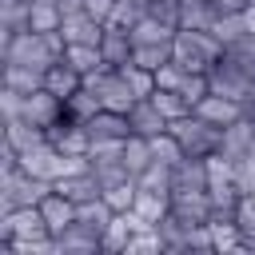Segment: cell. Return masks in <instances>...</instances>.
Instances as JSON below:
<instances>
[{"mask_svg":"<svg viewBox=\"0 0 255 255\" xmlns=\"http://www.w3.org/2000/svg\"><path fill=\"white\" fill-rule=\"evenodd\" d=\"M151 155H155L159 163L175 167V163H179V159H183L187 151H183V143H179V139H175L171 131H163V135H155V139H151Z\"/></svg>","mask_w":255,"mask_h":255,"instance_id":"cell-34","label":"cell"},{"mask_svg":"<svg viewBox=\"0 0 255 255\" xmlns=\"http://www.w3.org/2000/svg\"><path fill=\"white\" fill-rule=\"evenodd\" d=\"M120 72H124V80L131 84L135 100H147V96L155 92V72H147V68H139V64H124Z\"/></svg>","mask_w":255,"mask_h":255,"instance_id":"cell-33","label":"cell"},{"mask_svg":"<svg viewBox=\"0 0 255 255\" xmlns=\"http://www.w3.org/2000/svg\"><path fill=\"white\" fill-rule=\"evenodd\" d=\"M4 143H8L16 155H24V151L48 143V131L36 128V124H28V120H4Z\"/></svg>","mask_w":255,"mask_h":255,"instance_id":"cell-14","label":"cell"},{"mask_svg":"<svg viewBox=\"0 0 255 255\" xmlns=\"http://www.w3.org/2000/svg\"><path fill=\"white\" fill-rule=\"evenodd\" d=\"M56 191H64L68 199H76V203H88V199H100L104 195V183L96 179V171L92 167H84V171H72V175H64L60 183H52Z\"/></svg>","mask_w":255,"mask_h":255,"instance_id":"cell-15","label":"cell"},{"mask_svg":"<svg viewBox=\"0 0 255 255\" xmlns=\"http://www.w3.org/2000/svg\"><path fill=\"white\" fill-rule=\"evenodd\" d=\"M4 88H16V92H40L44 88V72L36 68H24V64H4Z\"/></svg>","mask_w":255,"mask_h":255,"instance_id":"cell-25","label":"cell"},{"mask_svg":"<svg viewBox=\"0 0 255 255\" xmlns=\"http://www.w3.org/2000/svg\"><path fill=\"white\" fill-rule=\"evenodd\" d=\"M215 16H219V12L211 8V0H179V28H187V32L211 28Z\"/></svg>","mask_w":255,"mask_h":255,"instance_id":"cell-24","label":"cell"},{"mask_svg":"<svg viewBox=\"0 0 255 255\" xmlns=\"http://www.w3.org/2000/svg\"><path fill=\"white\" fill-rule=\"evenodd\" d=\"M68 116V104L60 100V96H52L48 88H40V92H28L24 96V108H20V120H28V124H36V128H52V124H60Z\"/></svg>","mask_w":255,"mask_h":255,"instance_id":"cell-4","label":"cell"},{"mask_svg":"<svg viewBox=\"0 0 255 255\" xmlns=\"http://www.w3.org/2000/svg\"><path fill=\"white\" fill-rule=\"evenodd\" d=\"M131 215H135L139 227H159V223L171 215V191L139 187V191H135V203H131Z\"/></svg>","mask_w":255,"mask_h":255,"instance_id":"cell-6","label":"cell"},{"mask_svg":"<svg viewBox=\"0 0 255 255\" xmlns=\"http://www.w3.org/2000/svg\"><path fill=\"white\" fill-rule=\"evenodd\" d=\"M219 151L227 159H243L255 151V120H235L231 128H223V139H219Z\"/></svg>","mask_w":255,"mask_h":255,"instance_id":"cell-11","label":"cell"},{"mask_svg":"<svg viewBox=\"0 0 255 255\" xmlns=\"http://www.w3.org/2000/svg\"><path fill=\"white\" fill-rule=\"evenodd\" d=\"M28 28V0H0V40H8L12 32Z\"/></svg>","mask_w":255,"mask_h":255,"instance_id":"cell-28","label":"cell"},{"mask_svg":"<svg viewBox=\"0 0 255 255\" xmlns=\"http://www.w3.org/2000/svg\"><path fill=\"white\" fill-rule=\"evenodd\" d=\"M191 112H195V116H203V120H207V124H215V128H231L235 120H243V104H239V100H231V96H219V92H207Z\"/></svg>","mask_w":255,"mask_h":255,"instance_id":"cell-8","label":"cell"},{"mask_svg":"<svg viewBox=\"0 0 255 255\" xmlns=\"http://www.w3.org/2000/svg\"><path fill=\"white\" fill-rule=\"evenodd\" d=\"M28 28L32 32H60L64 28V12L56 0H32L28 4Z\"/></svg>","mask_w":255,"mask_h":255,"instance_id":"cell-22","label":"cell"},{"mask_svg":"<svg viewBox=\"0 0 255 255\" xmlns=\"http://www.w3.org/2000/svg\"><path fill=\"white\" fill-rule=\"evenodd\" d=\"M147 16H155V20L171 24V28H179V0H147Z\"/></svg>","mask_w":255,"mask_h":255,"instance_id":"cell-36","label":"cell"},{"mask_svg":"<svg viewBox=\"0 0 255 255\" xmlns=\"http://www.w3.org/2000/svg\"><path fill=\"white\" fill-rule=\"evenodd\" d=\"M96 251H104L100 247V235L92 227H84V223H72L56 239V255H96Z\"/></svg>","mask_w":255,"mask_h":255,"instance_id":"cell-18","label":"cell"},{"mask_svg":"<svg viewBox=\"0 0 255 255\" xmlns=\"http://www.w3.org/2000/svg\"><path fill=\"white\" fill-rule=\"evenodd\" d=\"M235 227L247 239V251H255V195H239L235 203Z\"/></svg>","mask_w":255,"mask_h":255,"instance_id":"cell-32","label":"cell"},{"mask_svg":"<svg viewBox=\"0 0 255 255\" xmlns=\"http://www.w3.org/2000/svg\"><path fill=\"white\" fill-rule=\"evenodd\" d=\"M207 227H211V251H247V239L235 227V219H207Z\"/></svg>","mask_w":255,"mask_h":255,"instance_id":"cell-23","label":"cell"},{"mask_svg":"<svg viewBox=\"0 0 255 255\" xmlns=\"http://www.w3.org/2000/svg\"><path fill=\"white\" fill-rule=\"evenodd\" d=\"M84 128H88L92 143H104V139H128V135H131L128 116H124V112H108V108H100L92 120H84Z\"/></svg>","mask_w":255,"mask_h":255,"instance_id":"cell-10","label":"cell"},{"mask_svg":"<svg viewBox=\"0 0 255 255\" xmlns=\"http://www.w3.org/2000/svg\"><path fill=\"white\" fill-rule=\"evenodd\" d=\"M60 36H64V44H100L104 40V24L92 20L88 12H72V16H64Z\"/></svg>","mask_w":255,"mask_h":255,"instance_id":"cell-17","label":"cell"},{"mask_svg":"<svg viewBox=\"0 0 255 255\" xmlns=\"http://www.w3.org/2000/svg\"><path fill=\"white\" fill-rule=\"evenodd\" d=\"M171 215L187 227L211 219V195L207 187H171Z\"/></svg>","mask_w":255,"mask_h":255,"instance_id":"cell-5","label":"cell"},{"mask_svg":"<svg viewBox=\"0 0 255 255\" xmlns=\"http://www.w3.org/2000/svg\"><path fill=\"white\" fill-rule=\"evenodd\" d=\"M163 116H167V124L171 120H183V116H191V104L183 100V92H171V88H155L151 96H147Z\"/></svg>","mask_w":255,"mask_h":255,"instance_id":"cell-26","label":"cell"},{"mask_svg":"<svg viewBox=\"0 0 255 255\" xmlns=\"http://www.w3.org/2000/svg\"><path fill=\"white\" fill-rule=\"evenodd\" d=\"M44 88H48L52 96H60V100L68 104V100H72V96H76V92L84 88V76H80V72H76V68L68 64V60H56V64H52V68L44 72Z\"/></svg>","mask_w":255,"mask_h":255,"instance_id":"cell-13","label":"cell"},{"mask_svg":"<svg viewBox=\"0 0 255 255\" xmlns=\"http://www.w3.org/2000/svg\"><path fill=\"white\" fill-rule=\"evenodd\" d=\"M151 159H155V155H151V139H147V135H128V139H124V167H128V175L139 179V175L151 167Z\"/></svg>","mask_w":255,"mask_h":255,"instance_id":"cell-21","label":"cell"},{"mask_svg":"<svg viewBox=\"0 0 255 255\" xmlns=\"http://www.w3.org/2000/svg\"><path fill=\"white\" fill-rule=\"evenodd\" d=\"M135 191H139V179H120V183L104 187V199H108V207H112V211H131Z\"/></svg>","mask_w":255,"mask_h":255,"instance_id":"cell-30","label":"cell"},{"mask_svg":"<svg viewBox=\"0 0 255 255\" xmlns=\"http://www.w3.org/2000/svg\"><path fill=\"white\" fill-rule=\"evenodd\" d=\"M112 207H108V199L100 195V199H88V203H80V215H76V223H84V227H92L96 235H104V227L112 223Z\"/></svg>","mask_w":255,"mask_h":255,"instance_id":"cell-27","label":"cell"},{"mask_svg":"<svg viewBox=\"0 0 255 255\" xmlns=\"http://www.w3.org/2000/svg\"><path fill=\"white\" fill-rule=\"evenodd\" d=\"M171 60V44H135L131 48V64H139V68H147V72H155L159 64H167Z\"/></svg>","mask_w":255,"mask_h":255,"instance_id":"cell-29","label":"cell"},{"mask_svg":"<svg viewBox=\"0 0 255 255\" xmlns=\"http://www.w3.org/2000/svg\"><path fill=\"white\" fill-rule=\"evenodd\" d=\"M135 215L131 211H116L112 215V223L104 227V235H100V247L104 251H112V255H124L128 251V243H131V235H135Z\"/></svg>","mask_w":255,"mask_h":255,"instance_id":"cell-16","label":"cell"},{"mask_svg":"<svg viewBox=\"0 0 255 255\" xmlns=\"http://www.w3.org/2000/svg\"><path fill=\"white\" fill-rule=\"evenodd\" d=\"M247 4H251V0H211V8H215L219 16H239Z\"/></svg>","mask_w":255,"mask_h":255,"instance_id":"cell-39","label":"cell"},{"mask_svg":"<svg viewBox=\"0 0 255 255\" xmlns=\"http://www.w3.org/2000/svg\"><path fill=\"white\" fill-rule=\"evenodd\" d=\"M171 60H179L187 72H211L223 60V44L211 28H199V32L179 28L175 40H171Z\"/></svg>","mask_w":255,"mask_h":255,"instance_id":"cell-2","label":"cell"},{"mask_svg":"<svg viewBox=\"0 0 255 255\" xmlns=\"http://www.w3.org/2000/svg\"><path fill=\"white\" fill-rule=\"evenodd\" d=\"M235 187H239L243 195H251V191H255V155L235 159Z\"/></svg>","mask_w":255,"mask_h":255,"instance_id":"cell-37","label":"cell"},{"mask_svg":"<svg viewBox=\"0 0 255 255\" xmlns=\"http://www.w3.org/2000/svg\"><path fill=\"white\" fill-rule=\"evenodd\" d=\"M251 195H255V191H251Z\"/></svg>","mask_w":255,"mask_h":255,"instance_id":"cell-40","label":"cell"},{"mask_svg":"<svg viewBox=\"0 0 255 255\" xmlns=\"http://www.w3.org/2000/svg\"><path fill=\"white\" fill-rule=\"evenodd\" d=\"M64 36L60 32H12L8 40H0V52H4V64H24V68H36V72H48L56 60H64Z\"/></svg>","mask_w":255,"mask_h":255,"instance_id":"cell-1","label":"cell"},{"mask_svg":"<svg viewBox=\"0 0 255 255\" xmlns=\"http://www.w3.org/2000/svg\"><path fill=\"white\" fill-rule=\"evenodd\" d=\"M128 124H131V135H147V139H155V135H163V131L171 128L167 116H163L151 100H135L131 112H128Z\"/></svg>","mask_w":255,"mask_h":255,"instance_id":"cell-9","label":"cell"},{"mask_svg":"<svg viewBox=\"0 0 255 255\" xmlns=\"http://www.w3.org/2000/svg\"><path fill=\"white\" fill-rule=\"evenodd\" d=\"M40 211H44V223H48V231H52V239H60L72 223H76V215H80V203L76 199H68L64 191H48L44 199H40Z\"/></svg>","mask_w":255,"mask_h":255,"instance_id":"cell-7","label":"cell"},{"mask_svg":"<svg viewBox=\"0 0 255 255\" xmlns=\"http://www.w3.org/2000/svg\"><path fill=\"white\" fill-rule=\"evenodd\" d=\"M131 32L128 28H116V24H104V40H100V52H104V64L108 68H124L131 64Z\"/></svg>","mask_w":255,"mask_h":255,"instance_id":"cell-12","label":"cell"},{"mask_svg":"<svg viewBox=\"0 0 255 255\" xmlns=\"http://www.w3.org/2000/svg\"><path fill=\"white\" fill-rule=\"evenodd\" d=\"M175 32H179V28H171V24H163V20H155V16L143 12V16L131 24V44H171Z\"/></svg>","mask_w":255,"mask_h":255,"instance_id":"cell-19","label":"cell"},{"mask_svg":"<svg viewBox=\"0 0 255 255\" xmlns=\"http://www.w3.org/2000/svg\"><path fill=\"white\" fill-rule=\"evenodd\" d=\"M139 187H155V191H171V167L151 159V167L139 175Z\"/></svg>","mask_w":255,"mask_h":255,"instance_id":"cell-35","label":"cell"},{"mask_svg":"<svg viewBox=\"0 0 255 255\" xmlns=\"http://www.w3.org/2000/svg\"><path fill=\"white\" fill-rule=\"evenodd\" d=\"M84 12H88L92 20H100V24H108L112 12H116V0H84Z\"/></svg>","mask_w":255,"mask_h":255,"instance_id":"cell-38","label":"cell"},{"mask_svg":"<svg viewBox=\"0 0 255 255\" xmlns=\"http://www.w3.org/2000/svg\"><path fill=\"white\" fill-rule=\"evenodd\" d=\"M64 60H68L80 76H92V72H104V68H108L100 44H68V48H64Z\"/></svg>","mask_w":255,"mask_h":255,"instance_id":"cell-20","label":"cell"},{"mask_svg":"<svg viewBox=\"0 0 255 255\" xmlns=\"http://www.w3.org/2000/svg\"><path fill=\"white\" fill-rule=\"evenodd\" d=\"M100 108H104V104H100V96H96L88 84H84V88H80V92L68 100V116H72V120H80V124H84V120H92Z\"/></svg>","mask_w":255,"mask_h":255,"instance_id":"cell-31","label":"cell"},{"mask_svg":"<svg viewBox=\"0 0 255 255\" xmlns=\"http://www.w3.org/2000/svg\"><path fill=\"white\" fill-rule=\"evenodd\" d=\"M179 143H183V151L187 155H211V151H219V139H223V128H215V124H207L203 116H183V120H171V128H167Z\"/></svg>","mask_w":255,"mask_h":255,"instance_id":"cell-3","label":"cell"}]
</instances>
